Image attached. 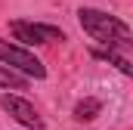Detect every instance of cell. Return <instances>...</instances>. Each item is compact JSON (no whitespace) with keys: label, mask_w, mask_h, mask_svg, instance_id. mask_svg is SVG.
<instances>
[{"label":"cell","mask_w":133,"mask_h":130,"mask_svg":"<svg viewBox=\"0 0 133 130\" xmlns=\"http://www.w3.org/2000/svg\"><path fill=\"white\" fill-rule=\"evenodd\" d=\"M77 22L81 28L90 34L93 40H99L105 47H130V25L118 16H108L102 9H93V6H84L77 9Z\"/></svg>","instance_id":"1"},{"label":"cell","mask_w":133,"mask_h":130,"mask_svg":"<svg viewBox=\"0 0 133 130\" xmlns=\"http://www.w3.org/2000/svg\"><path fill=\"white\" fill-rule=\"evenodd\" d=\"M0 62L6 65V68H12V71H22V77H34V81L46 77L43 62L34 56L31 50L19 47V43H12V40H3V37H0Z\"/></svg>","instance_id":"2"},{"label":"cell","mask_w":133,"mask_h":130,"mask_svg":"<svg viewBox=\"0 0 133 130\" xmlns=\"http://www.w3.org/2000/svg\"><path fill=\"white\" fill-rule=\"evenodd\" d=\"M9 34L12 40H19V47H34V43H56V40H65V34L59 31L56 25H43V22H25V19H16L9 22Z\"/></svg>","instance_id":"3"},{"label":"cell","mask_w":133,"mask_h":130,"mask_svg":"<svg viewBox=\"0 0 133 130\" xmlns=\"http://www.w3.org/2000/svg\"><path fill=\"white\" fill-rule=\"evenodd\" d=\"M0 108L3 112H9L22 127H31V130H43V118L37 115V108H34L28 99L16 96V93H3L0 96Z\"/></svg>","instance_id":"4"},{"label":"cell","mask_w":133,"mask_h":130,"mask_svg":"<svg viewBox=\"0 0 133 130\" xmlns=\"http://www.w3.org/2000/svg\"><path fill=\"white\" fill-rule=\"evenodd\" d=\"M93 59L111 62L115 68H118V71H121V74H127V77L133 74V65H130V59H127V56H121V53H118V50H111V47H108V50H93Z\"/></svg>","instance_id":"5"},{"label":"cell","mask_w":133,"mask_h":130,"mask_svg":"<svg viewBox=\"0 0 133 130\" xmlns=\"http://www.w3.org/2000/svg\"><path fill=\"white\" fill-rule=\"evenodd\" d=\"M99 112H102V102L96 96H87V99H81V102L74 105V118H77V121H93Z\"/></svg>","instance_id":"6"},{"label":"cell","mask_w":133,"mask_h":130,"mask_svg":"<svg viewBox=\"0 0 133 130\" xmlns=\"http://www.w3.org/2000/svg\"><path fill=\"white\" fill-rule=\"evenodd\" d=\"M0 87H6V90H25L28 87V77H22L19 71L0 65Z\"/></svg>","instance_id":"7"}]
</instances>
